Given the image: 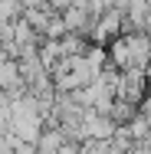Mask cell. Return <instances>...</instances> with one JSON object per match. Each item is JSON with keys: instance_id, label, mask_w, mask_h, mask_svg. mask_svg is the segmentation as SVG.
Masks as SVG:
<instances>
[{"instance_id": "6da1fadb", "label": "cell", "mask_w": 151, "mask_h": 154, "mask_svg": "<svg viewBox=\"0 0 151 154\" xmlns=\"http://www.w3.org/2000/svg\"><path fill=\"white\" fill-rule=\"evenodd\" d=\"M121 30H128V26H125V10L109 7L105 13H99V17H95V23H92L89 36L102 46V43H112L115 36H121Z\"/></svg>"}, {"instance_id": "7a4b0ae2", "label": "cell", "mask_w": 151, "mask_h": 154, "mask_svg": "<svg viewBox=\"0 0 151 154\" xmlns=\"http://www.w3.org/2000/svg\"><path fill=\"white\" fill-rule=\"evenodd\" d=\"M0 89L10 98L27 92V82H23V72H20V59H10V56L0 59Z\"/></svg>"}, {"instance_id": "3957f363", "label": "cell", "mask_w": 151, "mask_h": 154, "mask_svg": "<svg viewBox=\"0 0 151 154\" xmlns=\"http://www.w3.org/2000/svg\"><path fill=\"white\" fill-rule=\"evenodd\" d=\"M66 141H69V138H66V131L56 125V128H43V134H39L36 148H39V154H59V148L66 144Z\"/></svg>"}, {"instance_id": "277c9868", "label": "cell", "mask_w": 151, "mask_h": 154, "mask_svg": "<svg viewBox=\"0 0 151 154\" xmlns=\"http://www.w3.org/2000/svg\"><path fill=\"white\" fill-rule=\"evenodd\" d=\"M46 3H49V10H56V13H62V10H69V7L76 3V0H46Z\"/></svg>"}, {"instance_id": "5b68a950", "label": "cell", "mask_w": 151, "mask_h": 154, "mask_svg": "<svg viewBox=\"0 0 151 154\" xmlns=\"http://www.w3.org/2000/svg\"><path fill=\"white\" fill-rule=\"evenodd\" d=\"M145 33L151 36V3H148V17H145Z\"/></svg>"}, {"instance_id": "8992f818", "label": "cell", "mask_w": 151, "mask_h": 154, "mask_svg": "<svg viewBox=\"0 0 151 154\" xmlns=\"http://www.w3.org/2000/svg\"><path fill=\"white\" fill-rule=\"evenodd\" d=\"M7 105H10V95H7L3 89H0V108H7Z\"/></svg>"}]
</instances>
